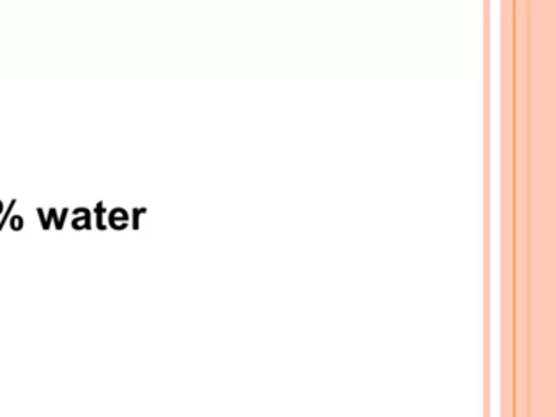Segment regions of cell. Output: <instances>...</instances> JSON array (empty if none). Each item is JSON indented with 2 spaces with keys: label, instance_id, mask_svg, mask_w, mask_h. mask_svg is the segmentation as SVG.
Wrapping results in <instances>:
<instances>
[{
  "label": "cell",
  "instance_id": "cell-4",
  "mask_svg": "<svg viewBox=\"0 0 556 417\" xmlns=\"http://www.w3.org/2000/svg\"><path fill=\"white\" fill-rule=\"evenodd\" d=\"M67 214H70V208H64L63 215L58 218L56 230H61L64 227V222H66Z\"/></svg>",
  "mask_w": 556,
  "mask_h": 417
},
{
  "label": "cell",
  "instance_id": "cell-7",
  "mask_svg": "<svg viewBox=\"0 0 556 417\" xmlns=\"http://www.w3.org/2000/svg\"><path fill=\"white\" fill-rule=\"evenodd\" d=\"M2 212H4V204H2V201H0V214H2Z\"/></svg>",
  "mask_w": 556,
  "mask_h": 417
},
{
  "label": "cell",
  "instance_id": "cell-1",
  "mask_svg": "<svg viewBox=\"0 0 556 417\" xmlns=\"http://www.w3.org/2000/svg\"><path fill=\"white\" fill-rule=\"evenodd\" d=\"M90 220H92V212H87L86 217L74 218L73 227L76 228V230H84V228L90 230V228H92Z\"/></svg>",
  "mask_w": 556,
  "mask_h": 417
},
{
  "label": "cell",
  "instance_id": "cell-6",
  "mask_svg": "<svg viewBox=\"0 0 556 417\" xmlns=\"http://www.w3.org/2000/svg\"><path fill=\"white\" fill-rule=\"evenodd\" d=\"M132 214H135V218H132V228H135V230H138V228H139V214H141V212H139V208H135V211H132Z\"/></svg>",
  "mask_w": 556,
  "mask_h": 417
},
{
  "label": "cell",
  "instance_id": "cell-3",
  "mask_svg": "<svg viewBox=\"0 0 556 417\" xmlns=\"http://www.w3.org/2000/svg\"><path fill=\"white\" fill-rule=\"evenodd\" d=\"M11 225L14 230H22L24 228V218L21 215H15V217L11 218Z\"/></svg>",
  "mask_w": 556,
  "mask_h": 417
},
{
  "label": "cell",
  "instance_id": "cell-5",
  "mask_svg": "<svg viewBox=\"0 0 556 417\" xmlns=\"http://www.w3.org/2000/svg\"><path fill=\"white\" fill-rule=\"evenodd\" d=\"M37 212H38V215H40V218H41V227H43L45 230H50V227H48V224H47V217H45V214H43V208L38 207Z\"/></svg>",
  "mask_w": 556,
  "mask_h": 417
},
{
  "label": "cell",
  "instance_id": "cell-2",
  "mask_svg": "<svg viewBox=\"0 0 556 417\" xmlns=\"http://www.w3.org/2000/svg\"><path fill=\"white\" fill-rule=\"evenodd\" d=\"M15 204H17V201H12L11 205H9V208H5L4 217H2V222H0V230L4 228L5 224H8L9 217H11L12 208L15 207Z\"/></svg>",
  "mask_w": 556,
  "mask_h": 417
}]
</instances>
